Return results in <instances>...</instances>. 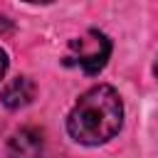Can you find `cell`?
Wrapping results in <instances>:
<instances>
[{
  "instance_id": "1",
  "label": "cell",
  "mask_w": 158,
  "mask_h": 158,
  "mask_svg": "<svg viewBox=\"0 0 158 158\" xmlns=\"http://www.w3.org/2000/svg\"><path fill=\"white\" fill-rule=\"evenodd\" d=\"M123 123V104L114 86L96 84L79 96L67 116V131L77 143L99 146L111 141Z\"/></svg>"
},
{
  "instance_id": "2",
  "label": "cell",
  "mask_w": 158,
  "mask_h": 158,
  "mask_svg": "<svg viewBox=\"0 0 158 158\" xmlns=\"http://www.w3.org/2000/svg\"><path fill=\"white\" fill-rule=\"evenodd\" d=\"M111 57V42L104 32L89 30L86 35L69 42V52L64 57L67 64H77L86 74H99Z\"/></svg>"
},
{
  "instance_id": "3",
  "label": "cell",
  "mask_w": 158,
  "mask_h": 158,
  "mask_svg": "<svg viewBox=\"0 0 158 158\" xmlns=\"http://www.w3.org/2000/svg\"><path fill=\"white\" fill-rule=\"evenodd\" d=\"M44 156V138L40 128H20L7 141V158H42Z\"/></svg>"
},
{
  "instance_id": "4",
  "label": "cell",
  "mask_w": 158,
  "mask_h": 158,
  "mask_svg": "<svg viewBox=\"0 0 158 158\" xmlns=\"http://www.w3.org/2000/svg\"><path fill=\"white\" fill-rule=\"evenodd\" d=\"M35 99V84L27 79V77H15L5 84L2 94H0V101L7 106V109H22L27 106L30 101Z\"/></svg>"
},
{
  "instance_id": "5",
  "label": "cell",
  "mask_w": 158,
  "mask_h": 158,
  "mask_svg": "<svg viewBox=\"0 0 158 158\" xmlns=\"http://www.w3.org/2000/svg\"><path fill=\"white\" fill-rule=\"evenodd\" d=\"M5 72H7V54L0 49V79L5 77Z\"/></svg>"
}]
</instances>
